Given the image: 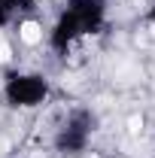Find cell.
<instances>
[{
  "label": "cell",
  "instance_id": "6da1fadb",
  "mask_svg": "<svg viewBox=\"0 0 155 158\" xmlns=\"http://www.w3.org/2000/svg\"><path fill=\"white\" fill-rule=\"evenodd\" d=\"M46 79L43 76H12L6 85V98L19 106H37L46 98Z\"/></svg>",
  "mask_w": 155,
  "mask_h": 158
},
{
  "label": "cell",
  "instance_id": "7a4b0ae2",
  "mask_svg": "<svg viewBox=\"0 0 155 158\" xmlns=\"http://www.w3.org/2000/svg\"><path fill=\"white\" fill-rule=\"evenodd\" d=\"M67 15H73L82 31H91V27H97V21L103 15V0H70Z\"/></svg>",
  "mask_w": 155,
  "mask_h": 158
},
{
  "label": "cell",
  "instance_id": "3957f363",
  "mask_svg": "<svg viewBox=\"0 0 155 158\" xmlns=\"http://www.w3.org/2000/svg\"><path fill=\"white\" fill-rule=\"evenodd\" d=\"M19 37L24 40L27 46H34V43H40V40H43V27H40L37 21H24V24L19 27Z\"/></svg>",
  "mask_w": 155,
  "mask_h": 158
},
{
  "label": "cell",
  "instance_id": "277c9868",
  "mask_svg": "<svg viewBox=\"0 0 155 158\" xmlns=\"http://www.w3.org/2000/svg\"><path fill=\"white\" fill-rule=\"evenodd\" d=\"M27 6H31V0H0V21H6L12 12L27 9Z\"/></svg>",
  "mask_w": 155,
  "mask_h": 158
},
{
  "label": "cell",
  "instance_id": "5b68a950",
  "mask_svg": "<svg viewBox=\"0 0 155 158\" xmlns=\"http://www.w3.org/2000/svg\"><path fill=\"white\" fill-rule=\"evenodd\" d=\"M0 61H9V46L0 40Z\"/></svg>",
  "mask_w": 155,
  "mask_h": 158
},
{
  "label": "cell",
  "instance_id": "8992f818",
  "mask_svg": "<svg viewBox=\"0 0 155 158\" xmlns=\"http://www.w3.org/2000/svg\"><path fill=\"white\" fill-rule=\"evenodd\" d=\"M152 19H155V6H152Z\"/></svg>",
  "mask_w": 155,
  "mask_h": 158
}]
</instances>
